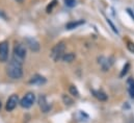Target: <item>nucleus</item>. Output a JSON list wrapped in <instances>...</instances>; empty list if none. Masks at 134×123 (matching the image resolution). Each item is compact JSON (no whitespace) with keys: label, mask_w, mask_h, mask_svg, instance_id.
Listing matches in <instances>:
<instances>
[{"label":"nucleus","mask_w":134,"mask_h":123,"mask_svg":"<svg viewBox=\"0 0 134 123\" xmlns=\"http://www.w3.org/2000/svg\"><path fill=\"white\" fill-rule=\"evenodd\" d=\"M6 74L12 79H20L23 76V63L12 59L6 66Z\"/></svg>","instance_id":"obj_1"},{"label":"nucleus","mask_w":134,"mask_h":123,"mask_svg":"<svg viewBox=\"0 0 134 123\" xmlns=\"http://www.w3.org/2000/svg\"><path fill=\"white\" fill-rule=\"evenodd\" d=\"M26 54H27V49H26V45L22 44V43H16L14 46V52H13V59L16 61L23 63L24 60L26 59Z\"/></svg>","instance_id":"obj_2"},{"label":"nucleus","mask_w":134,"mask_h":123,"mask_svg":"<svg viewBox=\"0 0 134 123\" xmlns=\"http://www.w3.org/2000/svg\"><path fill=\"white\" fill-rule=\"evenodd\" d=\"M65 50H66V45L64 42H59L57 43L51 50L50 57L54 62H58L59 60H62L63 55L65 54Z\"/></svg>","instance_id":"obj_3"},{"label":"nucleus","mask_w":134,"mask_h":123,"mask_svg":"<svg viewBox=\"0 0 134 123\" xmlns=\"http://www.w3.org/2000/svg\"><path fill=\"white\" fill-rule=\"evenodd\" d=\"M35 102V95L32 92H28L25 94V96L21 99L20 101V105L24 109H29L34 105V103Z\"/></svg>","instance_id":"obj_4"},{"label":"nucleus","mask_w":134,"mask_h":123,"mask_svg":"<svg viewBox=\"0 0 134 123\" xmlns=\"http://www.w3.org/2000/svg\"><path fill=\"white\" fill-rule=\"evenodd\" d=\"M8 53H9V46L7 41L0 42V62L5 63L8 60Z\"/></svg>","instance_id":"obj_5"},{"label":"nucleus","mask_w":134,"mask_h":123,"mask_svg":"<svg viewBox=\"0 0 134 123\" xmlns=\"http://www.w3.org/2000/svg\"><path fill=\"white\" fill-rule=\"evenodd\" d=\"M18 103H19V96L17 94H13L12 96H9V98L6 101L5 110L7 112H12L13 110L16 109V106L18 105Z\"/></svg>","instance_id":"obj_6"},{"label":"nucleus","mask_w":134,"mask_h":123,"mask_svg":"<svg viewBox=\"0 0 134 123\" xmlns=\"http://www.w3.org/2000/svg\"><path fill=\"white\" fill-rule=\"evenodd\" d=\"M38 104H40V107H41V110H42L43 113H47V112H49V110L51 109L50 104L47 102L46 97H45L44 95L40 96V98H38Z\"/></svg>","instance_id":"obj_7"},{"label":"nucleus","mask_w":134,"mask_h":123,"mask_svg":"<svg viewBox=\"0 0 134 123\" xmlns=\"http://www.w3.org/2000/svg\"><path fill=\"white\" fill-rule=\"evenodd\" d=\"M25 41H26V44H27V46L30 48L31 51L37 52V51L40 50V44H38V42H37L36 40H34L32 38H27Z\"/></svg>","instance_id":"obj_8"},{"label":"nucleus","mask_w":134,"mask_h":123,"mask_svg":"<svg viewBox=\"0 0 134 123\" xmlns=\"http://www.w3.org/2000/svg\"><path fill=\"white\" fill-rule=\"evenodd\" d=\"M45 83H46V78L38 74H35L29 79V84H31V85H43Z\"/></svg>","instance_id":"obj_9"},{"label":"nucleus","mask_w":134,"mask_h":123,"mask_svg":"<svg viewBox=\"0 0 134 123\" xmlns=\"http://www.w3.org/2000/svg\"><path fill=\"white\" fill-rule=\"evenodd\" d=\"M84 24V21L83 20H80V21H73V22H69L67 25H66V28L67 29H74L80 25Z\"/></svg>","instance_id":"obj_10"},{"label":"nucleus","mask_w":134,"mask_h":123,"mask_svg":"<svg viewBox=\"0 0 134 123\" xmlns=\"http://www.w3.org/2000/svg\"><path fill=\"white\" fill-rule=\"evenodd\" d=\"M75 59H76V55H75V53H73V52L65 53V54L63 55V58H62V60L65 62V63H72Z\"/></svg>","instance_id":"obj_11"},{"label":"nucleus","mask_w":134,"mask_h":123,"mask_svg":"<svg viewBox=\"0 0 134 123\" xmlns=\"http://www.w3.org/2000/svg\"><path fill=\"white\" fill-rule=\"evenodd\" d=\"M93 94H94V96L97 98V99H99L100 101H105V100H107V95L105 94L104 92H102V91H93Z\"/></svg>","instance_id":"obj_12"},{"label":"nucleus","mask_w":134,"mask_h":123,"mask_svg":"<svg viewBox=\"0 0 134 123\" xmlns=\"http://www.w3.org/2000/svg\"><path fill=\"white\" fill-rule=\"evenodd\" d=\"M128 91L130 94V97L134 98V79L130 78L128 80Z\"/></svg>","instance_id":"obj_13"},{"label":"nucleus","mask_w":134,"mask_h":123,"mask_svg":"<svg viewBox=\"0 0 134 123\" xmlns=\"http://www.w3.org/2000/svg\"><path fill=\"white\" fill-rule=\"evenodd\" d=\"M69 91H70V93H71L73 96H75V97H79V92H78V90H77V88H76L75 86H70Z\"/></svg>","instance_id":"obj_14"},{"label":"nucleus","mask_w":134,"mask_h":123,"mask_svg":"<svg viewBox=\"0 0 134 123\" xmlns=\"http://www.w3.org/2000/svg\"><path fill=\"white\" fill-rule=\"evenodd\" d=\"M129 68H130V64H129V63H127V64L124 66V68H123V70H122V72H121L120 76H121V77H123L124 75H126V74H127V72H128V70H129Z\"/></svg>","instance_id":"obj_15"},{"label":"nucleus","mask_w":134,"mask_h":123,"mask_svg":"<svg viewBox=\"0 0 134 123\" xmlns=\"http://www.w3.org/2000/svg\"><path fill=\"white\" fill-rule=\"evenodd\" d=\"M63 99H64V102H65L66 104H68V105H71V104L73 103V100L70 99V97L67 96V95H64V96H63Z\"/></svg>","instance_id":"obj_16"},{"label":"nucleus","mask_w":134,"mask_h":123,"mask_svg":"<svg viewBox=\"0 0 134 123\" xmlns=\"http://www.w3.org/2000/svg\"><path fill=\"white\" fill-rule=\"evenodd\" d=\"M65 4L69 7H73L76 4V0H65Z\"/></svg>","instance_id":"obj_17"},{"label":"nucleus","mask_w":134,"mask_h":123,"mask_svg":"<svg viewBox=\"0 0 134 123\" xmlns=\"http://www.w3.org/2000/svg\"><path fill=\"white\" fill-rule=\"evenodd\" d=\"M56 2H57L56 0H53V1L51 2V4H49V5L47 6V12H48V13H51L52 8H53V7H54V6L56 5Z\"/></svg>","instance_id":"obj_18"},{"label":"nucleus","mask_w":134,"mask_h":123,"mask_svg":"<svg viewBox=\"0 0 134 123\" xmlns=\"http://www.w3.org/2000/svg\"><path fill=\"white\" fill-rule=\"evenodd\" d=\"M107 23H108V24L110 25V27L112 28V30L114 31L115 33H119V31H118V29H116V27H115V26L113 25V23H112V22L110 21V19H107Z\"/></svg>","instance_id":"obj_19"},{"label":"nucleus","mask_w":134,"mask_h":123,"mask_svg":"<svg viewBox=\"0 0 134 123\" xmlns=\"http://www.w3.org/2000/svg\"><path fill=\"white\" fill-rule=\"evenodd\" d=\"M16 1H17V2H20V3H22V2H23V0H16Z\"/></svg>","instance_id":"obj_20"},{"label":"nucleus","mask_w":134,"mask_h":123,"mask_svg":"<svg viewBox=\"0 0 134 123\" xmlns=\"http://www.w3.org/2000/svg\"><path fill=\"white\" fill-rule=\"evenodd\" d=\"M0 109H1V102H0Z\"/></svg>","instance_id":"obj_21"}]
</instances>
